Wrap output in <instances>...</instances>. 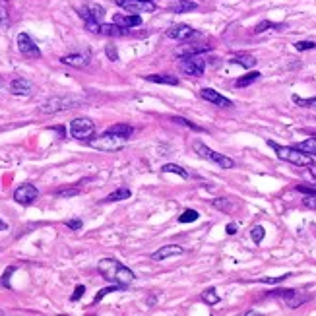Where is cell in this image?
I'll return each instance as SVG.
<instances>
[{"label": "cell", "instance_id": "6da1fadb", "mask_svg": "<svg viewBox=\"0 0 316 316\" xmlns=\"http://www.w3.org/2000/svg\"><path fill=\"white\" fill-rule=\"evenodd\" d=\"M97 270H99V274H101L109 284L121 285L123 289H125L126 285L132 284L134 278H136L132 270H128L123 262H119V260H115V258H103V260H99Z\"/></svg>", "mask_w": 316, "mask_h": 316}, {"label": "cell", "instance_id": "f1b7e54d", "mask_svg": "<svg viewBox=\"0 0 316 316\" xmlns=\"http://www.w3.org/2000/svg\"><path fill=\"white\" fill-rule=\"evenodd\" d=\"M126 198H130V190L128 189H119L115 190L113 194H109L103 202H119V200H126Z\"/></svg>", "mask_w": 316, "mask_h": 316}, {"label": "cell", "instance_id": "b9f144b4", "mask_svg": "<svg viewBox=\"0 0 316 316\" xmlns=\"http://www.w3.org/2000/svg\"><path fill=\"white\" fill-rule=\"evenodd\" d=\"M105 53H107L109 61H119V53H117V47H115V45H107V47H105Z\"/></svg>", "mask_w": 316, "mask_h": 316}, {"label": "cell", "instance_id": "74e56055", "mask_svg": "<svg viewBox=\"0 0 316 316\" xmlns=\"http://www.w3.org/2000/svg\"><path fill=\"white\" fill-rule=\"evenodd\" d=\"M14 272H16V268H14V266H10V268H6V272L2 274V280H0V282H2L4 287H10V276H12Z\"/></svg>", "mask_w": 316, "mask_h": 316}, {"label": "cell", "instance_id": "1f68e13d", "mask_svg": "<svg viewBox=\"0 0 316 316\" xmlns=\"http://www.w3.org/2000/svg\"><path fill=\"white\" fill-rule=\"evenodd\" d=\"M214 206H216L218 210H221V212H231V210H233V204H231V200H227V198L214 200Z\"/></svg>", "mask_w": 316, "mask_h": 316}, {"label": "cell", "instance_id": "681fc988", "mask_svg": "<svg viewBox=\"0 0 316 316\" xmlns=\"http://www.w3.org/2000/svg\"><path fill=\"white\" fill-rule=\"evenodd\" d=\"M2 86H4V80H2V78H0V88H2Z\"/></svg>", "mask_w": 316, "mask_h": 316}, {"label": "cell", "instance_id": "e0dca14e", "mask_svg": "<svg viewBox=\"0 0 316 316\" xmlns=\"http://www.w3.org/2000/svg\"><path fill=\"white\" fill-rule=\"evenodd\" d=\"M61 63L72 68H86L90 64V55L88 53H74V55H66L61 59Z\"/></svg>", "mask_w": 316, "mask_h": 316}, {"label": "cell", "instance_id": "44dd1931", "mask_svg": "<svg viewBox=\"0 0 316 316\" xmlns=\"http://www.w3.org/2000/svg\"><path fill=\"white\" fill-rule=\"evenodd\" d=\"M208 51H212L210 45H189V47H181L177 51V57H196V55H202Z\"/></svg>", "mask_w": 316, "mask_h": 316}, {"label": "cell", "instance_id": "c3c4849f", "mask_svg": "<svg viewBox=\"0 0 316 316\" xmlns=\"http://www.w3.org/2000/svg\"><path fill=\"white\" fill-rule=\"evenodd\" d=\"M6 229H8V223L2 221V220H0V231H6Z\"/></svg>", "mask_w": 316, "mask_h": 316}, {"label": "cell", "instance_id": "52a82bcc", "mask_svg": "<svg viewBox=\"0 0 316 316\" xmlns=\"http://www.w3.org/2000/svg\"><path fill=\"white\" fill-rule=\"evenodd\" d=\"M80 103H82V99H78V97H68V95H64V97H51V99H47L41 105V113H45V115L63 113V111H68V109H74Z\"/></svg>", "mask_w": 316, "mask_h": 316}, {"label": "cell", "instance_id": "836d02e7", "mask_svg": "<svg viewBox=\"0 0 316 316\" xmlns=\"http://www.w3.org/2000/svg\"><path fill=\"white\" fill-rule=\"evenodd\" d=\"M293 101L301 107H307V109H316V97H311V99H301V97H293Z\"/></svg>", "mask_w": 316, "mask_h": 316}, {"label": "cell", "instance_id": "7c38bea8", "mask_svg": "<svg viewBox=\"0 0 316 316\" xmlns=\"http://www.w3.org/2000/svg\"><path fill=\"white\" fill-rule=\"evenodd\" d=\"M200 97H202L204 101L216 105V107H221V109H231V107H233V101H231V99H227L225 95H221L220 92H216V90H212V88H202V90H200Z\"/></svg>", "mask_w": 316, "mask_h": 316}, {"label": "cell", "instance_id": "f35d334b", "mask_svg": "<svg viewBox=\"0 0 316 316\" xmlns=\"http://www.w3.org/2000/svg\"><path fill=\"white\" fill-rule=\"evenodd\" d=\"M76 194H80V189H64L55 192V196H59V198H68V196H76Z\"/></svg>", "mask_w": 316, "mask_h": 316}, {"label": "cell", "instance_id": "ab89813d", "mask_svg": "<svg viewBox=\"0 0 316 316\" xmlns=\"http://www.w3.org/2000/svg\"><path fill=\"white\" fill-rule=\"evenodd\" d=\"M303 204H305L307 208H311V210H316V194H305Z\"/></svg>", "mask_w": 316, "mask_h": 316}, {"label": "cell", "instance_id": "9a60e30c", "mask_svg": "<svg viewBox=\"0 0 316 316\" xmlns=\"http://www.w3.org/2000/svg\"><path fill=\"white\" fill-rule=\"evenodd\" d=\"M10 94L18 95V97H28V95H32L33 94L32 82L26 80V78H16V80H12V84H10Z\"/></svg>", "mask_w": 316, "mask_h": 316}, {"label": "cell", "instance_id": "484cf974", "mask_svg": "<svg viewBox=\"0 0 316 316\" xmlns=\"http://www.w3.org/2000/svg\"><path fill=\"white\" fill-rule=\"evenodd\" d=\"M161 171H163V173H175V175H179V177H183V179H189V173H187L181 165H175V163H165V165L161 167Z\"/></svg>", "mask_w": 316, "mask_h": 316}, {"label": "cell", "instance_id": "60d3db41", "mask_svg": "<svg viewBox=\"0 0 316 316\" xmlns=\"http://www.w3.org/2000/svg\"><path fill=\"white\" fill-rule=\"evenodd\" d=\"M287 278H291V274H285V276H280V278H262L260 282L262 284H282Z\"/></svg>", "mask_w": 316, "mask_h": 316}, {"label": "cell", "instance_id": "bcb514c9", "mask_svg": "<svg viewBox=\"0 0 316 316\" xmlns=\"http://www.w3.org/2000/svg\"><path fill=\"white\" fill-rule=\"evenodd\" d=\"M299 192H303V194H316V189H311V187H303V185H299L297 187Z\"/></svg>", "mask_w": 316, "mask_h": 316}, {"label": "cell", "instance_id": "d590c367", "mask_svg": "<svg viewBox=\"0 0 316 316\" xmlns=\"http://www.w3.org/2000/svg\"><path fill=\"white\" fill-rule=\"evenodd\" d=\"M171 121H173V123H177V125H183V126L192 128V130H198V132H202V128L198 126V125H192L190 121H187V119H183V117H173Z\"/></svg>", "mask_w": 316, "mask_h": 316}, {"label": "cell", "instance_id": "2e32d148", "mask_svg": "<svg viewBox=\"0 0 316 316\" xmlns=\"http://www.w3.org/2000/svg\"><path fill=\"white\" fill-rule=\"evenodd\" d=\"M183 253H185V249L179 247V245H165V247H161V249H158L156 253L152 254V260L161 262V260H167L171 256H181Z\"/></svg>", "mask_w": 316, "mask_h": 316}, {"label": "cell", "instance_id": "7a4b0ae2", "mask_svg": "<svg viewBox=\"0 0 316 316\" xmlns=\"http://www.w3.org/2000/svg\"><path fill=\"white\" fill-rule=\"evenodd\" d=\"M268 146L274 148V152L278 154V158L282 161H287V163H293V165H299V167H313L315 165V159L311 158L309 154L297 150V148H287V146H280L272 140H268Z\"/></svg>", "mask_w": 316, "mask_h": 316}, {"label": "cell", "instance_id": "7402d4cb", "mask_svg": "<svg viewBox=\"0 0 316 316\" xmlns=\"http://www.w3.org/2000/svg\"><path fill=\"white\" fill-rule=\"evenodd\" d=\"M146 80L154 84H161V86H179V78L169 76V74H150L146 76Z\"/></svg>", "mask_w": 316, "mask_h": 316}, {"label": "cell", "instance_id": "5bb4252c", "mask_svg": "<svg viewBox=\"0 0 316 316\" xmlns=\"http://www.w3.org/2000/svg\"><path fill=\"white\" fill-rule=\"evenodd\" d=\"M37 196H39V190L35 189L33 185H22V187H18L16 192H14V200H16L18 204H22V206L33 204V202L37 200Z\"/></svg>", "mask_w": 316, "mask_h": 316}, {"label": "cell", "instance_id": "603a6c76", "mask_svg": "<svg viewBox=\"0 0 316 316\" xmlns=\"http://www.w3.org/2000/svg\"><path fill=\"white\" fill-rule=\"evenodd\" d=\"M231 63L239 64L243 68H253V66H256V59H254L253 55H237V57L231 59Z\"/></svg>", "mask_w": 316, "mask_h": 316}, {"label": "cell", "instance_id": "7dc6e473", "mask_svg": "<svg viewBox=\"0 0 316 316\" xmlns=\"http://www.w3.org/2000/svg\"><path fill=\"white\" fill-rule=\"evenodd\" d=\"M225 231H227V235H235V233H237V223H229V225L225 227Z\"/></svg>", "mask_w": 316, "mask_h": 316}, {"label": "cell", "instance_id": "8fae6325", "mask_svg": "<svg viewBox=\"0 0 316 316\" xmlns=\"http://www.w3.org/2000/svg\"><path fill=\"white\" fill-rule=\"evenodd\" d=\"M18 51H20L26 59H39V57H41L39 47L35 45V41H33L28 33H20V35H18Z\"/></svg>", "mask_w": 316, "mask_h": 316}, {"label": "cell", "instance_id": "3957f363", "mask_svg": "<svg viewBox=\"0 0 316 316\" xmlns=\"http://www.w3.org/2000/svg\"><path fill=\"white\" fill-rule=\"evenodd\" d=\"M128 142V138L121 136V134H115L111 130H107L105 134H101L99 138H92L90 140V146L95 150H103V152H117L121 148H125Z\"/></svg>", "mask_w": 316, "mask_h": 316}, {"label": "cell", "instance_id": "ffe728a7", "mask_svg": "<svg viewBox=\"0 0 316 316\" xmlns=\"http://www.w3.org/2000/svg\"><path fill=\"white\" fill-rule=\"evenodd\" d=\"M128 33H130V30L121 28V26H117V24H101L97 35H107V37H125V35H128Z\"/></svg>", "mask_w": 316, "mask_h": 316}, {"label": "cell", "instance_id": "4dcf8cb0", "mask_svg": "<svg viewBox=\"0 0 316 316\" xmlns=\"http://www.w3.org/2000/svg\"><path fill=\"white\" fill-rule=\"evenodd\" d=\"M109 130L115 132V134H121V136H125V138H130V136L134 134V128L128 126V125H115V126H111Z\"/></svg>", "mask_w": 316, "mask_h": 316}, {"label": "cell", "instance_id": "4fadbf2b", "mask_svg": "<svg viewBox=\"0 0 316 316\" xmlns=\"http://www.w3.org/2000/svg\"><path fill=\"white\" fill-rule=\"evenodd\" d=\"M198 35H200V33L196 32V30H192V28L187 26V24H177V26H173V28L167 30V37H169V39L183 41V43H187V41L198 37Z\"/></svg>", "mask_w": 316, "mask_h": 316}, {"label": "cell", "instance_id": "83f0119b", "mask_svg": "<svg viewBox=\"0 0 316 316\" xmlns=\"http://www.w3.org/2000/svg\"><path fill=\"white\" fill-rule=\"evenodd\" d=\"M202 301H204L206 305L214 307V305H218V303H220V295L216 293V289H206V291L202 293Z\"/></svg>", "mask_w": 316, "mask_h": 316}, {"label": "cell", "instance_id": "e575fe53", "mask_svg": "<svg viewBox=\"0 0 316 316\" xmlns=\"http://www.w3.org/2000/svg\"><path fill=\"white\" fill-rule=\"evenodd\" d=\"M117 289H123V287H121V285H115V284H113L111 287H107V289H101V291H99V293L95 295L94 303H99V301H101V299H103L105 295H109V293H113V291H117Z\"/></svg>", "mask_w": 316, "mask_h": 316}, {"label": "cell", "instance_id": "ba28073f", "mask_svg": "<svg viewBox=\"0 0 316 316\" xmlns=\"http://www.w3.org/2000/svg\"><path fill=\"white\" fill-rule=\"evenodd\" d=\"M115 4L130 14H146V12H156V2L154 0H115Z\"/></svg>", "mask_w": 316, "mask_h": 316}, {"label": "cell", "instance_id": "d4e9b609", "mask_svg": "<svg viewBox=\"0 0 316 316\" xmlns=\"http://www.w3.org/2000/svg\"><path fill=\"white\" fill-rule=\"evenodd\" d=\"M260 72H251V74H247V76H243V78H239L237 82H235V86L237 88H247V86H251L254 82H258L260 80Z\"/></svg>", "mask_w": 316, "mask_h": 316}, {"label": "cell", "instance_id": "5b68a950", "mask_svg": "<svg viewBox=\"0 0 316 316\" xmlns=\"http://www.w3.org/2000/svg\"><path fill=\"white\" fill-rule=\"evenodd\" d=\"M78 12H80V18L86 22V30L90 33H99L101 20L105 18V8L99 4H92V6L80 8Z\"/></svg>", "mask_w": 316, "mask_h": 316}, {"label": "cell", "instance_id": "f546056e", "mask_svg": "<svg viewBox=\"0 0 316 316\" xmlns=\"http://www.w3.org/2000/svg\"><path fill=\"white\" fill-rule=\"evenodd\" d=\"M200 218V214L196 210H185L181 216H179V223H192Z\"/></svg>", "mask_w": 316, "mask_h": 316}, {"label": "cell", "instance_id": "8992f818", "mask_svg": "<svg viewBox=\"0 0 316 316\" xmlns=\"http://www.w3.org/2000/svg\"><path fill=\"white\" fill-rule=\"evenodd\" d=\"M70 134L80 142H90L95 134V123L88 117H78L70 123Z\"/></svg>", "mask_w": 316, "mask_h": 316}, {"label": "cell", "instance_id": "7bdbcfd3", "mask_svg": "<svg viewBox=\"0 0 316 316\" xmlns=\"http://www.w3.org/2000/svg\"><path fill=\"white\" fill-rule=\"evenodd\" d=\"M66 227H70V229H74V231H80V229H82V220H68V221H66Z\"/></svg>", "mask_w": 316, "mask_h": 316}, {"label": "cell", "instance_id": "ac0fdd59", "mask_svg": "<svg viewBox=\"0 0 316 316\" xmlns=\"http://www.w3.org/2000/svg\"><path fill=\"white\" fill-rule=\"evenodd\" d=\"M113 24H117V26H121V28H126V30H132V28H138L140 24H142V18L138 16V14H117L115 18H113Z\"/></svg>", "mask_w": 316, "mask_h": 316}, {"label": "cell", "instance_id": "f6af8a7d", "mask_svg": "<svg viewBox=\"0 0 316 316\" xmlns=\"http://www.w3.org/2000/svg\"><path fill=\"white\" fill-rule=\"evenodd\" d=\"M8 24H10V22H8V14L0 8V28H8Z\"/></svg>", "mask_w": 316, "mask_h": 316}, {"label": "cell", "instance_id": "277c9868", "mask_svg": "<svg viewBox=\"0 0 316 316\" xmlns=\"http://www.w3.org/2000/svg\"><path fill=\"white\" fill-rule=\"evenodd\" d=\"M194 152H196V156H200V158L210 161V163H216V165L221 167V169H233V167H235V161H233V159L223 156V154H218V152H214V150H210L204 142H194Z\"/></svg>", "mask_w": 316, "mask_h": 316}, {"label": "cell", "instance_id": "d6a6232c", "mask_svg": "<svg viewBox=\"0 0 316 316\" xmlns=\"http://www.w3.org/2000/svg\"><path fill=\"white\" fill-rule=\"evenodd\" d=\"M264 235H266V231H264V227L262 225H254L253 231H251V237H253V241L258 245V243H262V239H264Z\"/></svg>", "mask_w": 316, "mask_h": 316}, {"label": "cell", "instance_id": "cb8c5ba5", "mask_svg": "<svg viewBox=\"0 0 316 316\" xmlns=\"http://www.w3.org/2000/svg\"><path fill=\"white\" fill-rule=\"evenodd\" d=\"M295 148L309 154V156H316V138H309L305 142H299V144H295Z\"/></svg>", "mask_w": 316, "mask_h": 316}, {"label": "cell", "instance_id": "9c48e42d", "mask_svg": "<svg viewBox=\"0 0 316 316\" xmlns=\"http://www.w3.org/2000/svg\"><path fill=\"white\" fill-rule=\"evenodd\" d=\"M179 66H181V70H183L187 76H196V78H200V76H204L206 61L200 59V55H196V57H181Z\"/></svg>", "mask_w": 316, "mask_h": 316}, {"label": "cell", "instance_id": "d6986e66", "mask_svg": "<svg viewBox=\"0 0 316 316\" xmlns=\"http://www.w3.org/2000/svg\"><path fill=\"white\" fill-rule=\"evenodd\" d=\"M196 8H198V2H194V0H173L169 4V10L173 14H187V12H192Z\"/></svg>", "mask_w": 316, "mask_h": 316}, {"label": "cell", "instance_id": "4316f807", "mask_svg": "<svg viewBox=\"0 0 316 316\" xmlns=\"http://www.w3.org/2000/svg\"><path fill=\"white\" fill-rule=\"evenodd\" d=\"M284 28H285L284 24H274V22L264 20V22H260V24L254 28V33H264L268 32V30H284Z\"/></svg>", "mask_w": 316, "mask_h": 316}, {"label": "cell", "instance_id": "30bf717a", "mask_svg": "<svg viewBox=\"0 0 316 316\" xmlns=\"http://www.w3.org/2000/svg\"><path fill=\"white\" fill-rule=\"evenodd\" d=\"M274 295H276V297H282L284 303L289 309H299L301 305H305V303L311 299L309 295H303V293H299V291H295V289H278V291H274Z\"/></svg>", "mask_w": 316, "mask_h": 316}, {"label": "cell", "instance_id": "8d00e7d4", "mask_svg": "<svg viewBox=\"0 0 316 316\" xmlns=\"http://www.w3.org/2000/svg\"><path fill=\"white\" fill-rule=\"evenodd\" d=\"M295 49L297 51H311V49H316V43L315 41H297Z\"/></svg>", "mask_w": 316, "mask_h": 316}, {"label": "cell", "instance_id": "ee69618b", "mask_svg": "<svg viewBox=\"0 0 316 316\" xmlns=\"http://www.w3.org/2000/svg\"><path fill=\"white\" fill-rule=\"evenodd\" d=\"M86 293V287L84 285H78L76 287V291H74V295H72V301H78V299H82V295Z\"/></svg>", "mask_w": 316, "mask_h": 316}]
</instances>
